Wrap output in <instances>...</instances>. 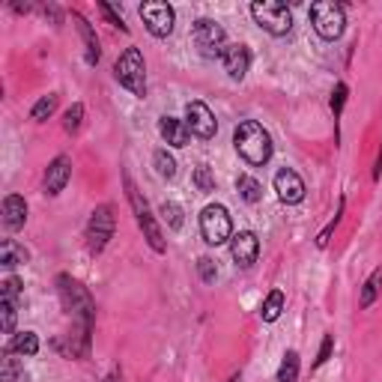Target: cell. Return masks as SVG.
Returning a JSON list of instances; mask_svg holds the SVG:
<instances>
[{"instance_id": "1", "label": "cell", "mask_w": 382, "mask_h": 382, "mask_svg": "<svg viewBox=\"0 0 382 382\" xmlns=\"http://www.w3.org/2000/svg\"><path fill=\"white\" fill-rule=\"evenodd\" d=\"M233 144H236V152L251 164V168H263V164L272 159V149H275L272 147V135L254 120H242L236 125Z\"/></svg>"}, {"instance_id": "2", "label": "cell", "mask_w": 382, "mask_h": 382, "mask_svg": "<svg viewBox=\"0 0 382 382\" xmlns=\"http://www.w3.org/2000/svg\"><path fill=\"white\" fill-rule=\"evenodd\" d=\"M57 292H60V302L63 308L72 314V320H78L81 326V335L84 340L90 343V328H93V316H96V304L90 299V292H87L75 278L69 275H57Z\"/></svg>"}, {"instance_id": "3", "label": "cell", "mask_w": 382, "mask_h": 382, "mask_svg": "<svg viewBox=\"0 0 382 382\" xmlns=\"http://www.w3.org/2000/svg\"><path fill=\"white\" fill-rule=\"evenodd\" d=\"M113 78L120 81V87H125L129 93H135L137 99L147 96V63L141 48H125L120 60L113 63Z\"/></svg>"}, {"instance_id": "4", "label": "cell", "mask_w": 382, "mask_h": 382, "mask_svg": "<svg viewBox=\"0 0 382 382\" xmlns=\"http://www.w3.org/2000/svg\"><path fill=\"white\" fill-rule=\"evenodd\" d=\"M251 16L266 33H272V36H287L290 27H292V12H290L287 4H281V0H254Z\"/></svg>"}, {"instance_id": "5", "label": "cell", "mask_w": 382, "mask_h": 382, "mask_svg": "<svg viewBox=\"0 0 382 382\" xmlns=\"http://www.w3.org/2000/svg\"><path fill=\"white\" fill-rule=\"evenodd\" d=\"M311 24L323 39L335 42L347 27V12L335 0H316V4H311Z\"/></svg>"}, {"instance_id": "6", "label": "cell", "mask_w": 382, "mask_h": 382, "mask_svg": "<svg viewBox=\"0 0 382 382\" xmlns=\"http://www.w3.org/2000/svg\"><path fill=\"white\" fill-rule=\"evenodd\" d=\"M191 39H195V48L200 51V57H207V60H215V57L221 60L224 48H227V33L212 18H197L195 27H191Z\"/></svg>"}, {"instance_id": "7", "label": "cell", "mask_w": 382, "mask_h": 382, "mask_svg": "<svg viewBox=\"0 0 382 382\" xmlns=\"http://www.w3.org/2000/svg\"><path fill=\"white\" fill-rule=\"evenodd\" d=\"M113 227H117V221H113V207L111 203H101V207L93 209L90 215V221H87V251L90 254H101L105 251V245L111 242L113 236Z\"/></svg>"}, {"instance_id": "8", "label": "cell", "mask_w": 382, "mask_h": 382, "mask_svg": "<svg viewBox=\"0 0 382 382\" xmlns=\"http://www.w3.org/2000/svg\"><path fill=\"white\" fill-rule=\"evenodd\" d=\"M200 233L209 245H224V242L233 239V221L221 203H209V207L200 212Z\"/></svg>"}, {"instance_id": "9", "label": "cell", "mask_w": 382, "mask_h": 382, "mask_svg": "<svg viewBox=\"0 0 382 382\" xmlns=\"http://www.w3.org/2000/svg\"><path fill=\"white\" fill-rule=\"evenodd\" d=\"M141 18L147 24V30L156 36V39H164V36L173 33V21H176V12L171 4H164V0H149V4H144L141 9Z\"/></svg>"}, {"instance_id": "10", "label": "cell", "mask_w": 382, "mask_h": 382, "mask_svg": "<svg viewBox=\"0 0 382 382\" xmlns=\"http://www.w3.org/2000/svg\"><path fill=\"white\" fill-rule=\"evenodd\" d=\"M185 125L188 132L200 137V141H209L218 132V123H215V113L209 111L207 101H188L185 105Z\"/></svg>"}, {"instance_id": "11", "label": "cell", "mask_w": 382, "mask_h": 382, "mask_svg": "<svg viewBox=\"0 0 382 382\" xmlns=\"http://www.w3.org/2000/svg\"><path fill=\"white\" fill-rule=\"evenodd\" d=\"M257 254H260V239L257 233L251 230H242L230 239V257L236 260V266H242V269H248V266L257 263Z\"/></svg>"}, {"instance_id": "12", "label": "cell", "mask_w": 382, "mask_h": 382, "mask_svg": "<svg viewBox=\"0 0 382 382\" xmlns=\"http://www.w3.org/2000/svg\"><path fill=\"white\" fill-rule=\"evenodd\" d=\"M221 66L230 81H242L251 69V51L245 45H227L221 54Z\"/></svg>"}, {"instance_id": "13", "label": "cell", "mask_w": 382, "mask_h": 382, "mask_svg": "<svg viewBox=\"0 0 382 382\" xmlns=\"http://www.w3.org/2000/svg\"><path fill=\"white\" fill-rule=\"evenodd\" d=\"M275 191H278V197H281L284 203H290V207H292V203H302L304 200V183H302V176L296 171H290V168L275 173Z\"/></svg>"}, {"instance_id": "14", "label": "cell", "mask_w": 382, "mask_h": 382, "mask_svg": "<svg viewBox=\"0 0 382 382\" xmlns=\"http://www.w3.org/2000/svg\"><path fill=\"white\" fill-rule=\"evenodd\" d=\"M69 180H72V159L69 156H57L45 171V195L57 197L60 191L66 188Z\"/></svg>"}, {"instance_id": "15", "label": "cell", "mask_w": 382, "mask_h": 382, "mask_svg": "<svg viewBox=\"0 0 382 382\" xmlns=\"http://www.w3.org/2000/svg\"><path fill=\"white\" fill-rule=\"evenodd\" d=\"M159 135H161L164 144L176 147V149L188 147V141H191V132H188L185 120H176V117H161L159 120Z\"/></svg>"}, {"instance_id": "16", "label": "cell", "mask_w": 382, "mask_h": 382, "mask_svg": "<svg viewBox=\"0 0 382 382\" xmlns=\"http://www.w3.org/2000/svg\"><path fill=\"white\" fill-rule=\"evenodd\" d=\"M72 21L78 24V33H81V39H84V51H87V66H96L99 57H101V48H99V39H96V30H93V24L87 21L78 9L72 12Z\"/></svg>"}, {"instance_id": "17", "label": "cell", "mask_w": 382, "mask_h": 382, "mask_svg": "<svg viewBox=\"0 0 382 382\" xmlns=\"http://www.w3.org/2000/svg\"><path fill=\"white\" fill-rule=\"evenodd\" d=\"M4 224L6 230H21L27 224V200L21 195H9L4 200Z\"/></svg>"}, {"instance_id": "18", "label": "cell", "mask_w": 382, "mask_h": 382, "mask_svg": "<svg viewBox=\"0 0 382 382\" xmlns=\"http://www.w3.org/2000/svg\"><path fill=\"white\" fill-rule=\"evenodd\" d=\"M30 260V251L18 245L16 239H4L0 242V266L4 269H12V266H21V263H27Z\"/></svg>"}, {"instance_id": "19", "label": "cell", "mask_w": 382, "mask_h": 382, "mask_svg": "<svg viewBox=\"0 0 382 382\" xmlns=\"http://www.w3.org/2000/svg\"><path fill=\"white\" fill-rule=\"evenodd\" d=\"M6 352H12V355H36L39 352V338H36V332H18L16 338H12L9 343H6Z\"/></svg>"}, {"instance_id": "20", "label": "cell", "mask_w": 382, "mask_h": 382, "mask_svg": "<svg viewBox=\"0 0 382 382\" xmlns=\"http://www.w3.org/2000/svg\"><path fill=\"white\" fill-rule=\"evenodd\" d=\"M284 308H287V296L281 290H272L269 296L263 299V304H260V316H263V323H275L278 316L284 314Z\"/></svg>"}, {"instance_id": "21", "label": "cell", "mask_w": 382, "mask_h": 382, "mask_svg": "<svg viewBox=\"0 0 382 382\" xmlns=\"http://www.w3.org/2000/svg\"><path fill=\"white\" fill-rule=\"evenodd\" d=\"M379 290H382V266L367 275V281L362 284V292H359V308H371V304L379 299Z\"/></svg>"}, {"instance_id": "22", "label": "cell", "mask_w": 382, "mask_h": 382, "mask_svg": "<svg viewBox=\"0 0 382 382\" xmlns=\"http://www.w3.org/2000/svg\"><path fill=\"white\" fill-rule=\"evenodd\" d=\"M236 191H239V197L245 203H260L263 200V185L254 180V176H248V173L236 176Z\"/></svg>"}, {"instance_id": "23", "label": "cell", "mask_w": 382, "mask_h": 382, "mask_svg": "<svg viewBox=\"0 0 382 382\" xmlns=\"http://www.w3.org/2000/svg\"><path fill=\"white\" fill-rule=\"evenodd\" d=\"M159 212H161V218H164V224H168L171 230H183V224H185V212H183L180 203L164 200L161 207H159Z\"/></svg>"}, {"instance_id": "24", "label": "cell", "mask_w": 382, "mask_h": 382, "mask_svg": "<svg viewBox=\"0 0 382 382\" xmlns=\"http://www.w3.org/2000/svg\"><path fill=\"white\" fill-rule=\"evenodd\" d=\"M152 164H156V173L161 176V180H173V176H176V159L171 156L168 149L152 152Z\"/></svg>"}, {"instance_id": "25", "label": "cell", "mask_w": 382, "mask_h": 382, "mask_svg": "<svg viewBox=\"0 0 382 382\" xmlns=\"http://www.w3.org/2000/svg\"><path fill=\"white\" fill-rule=\"evenodd\" d=\"M296 379H299V352L287 350L281 367H278V382H296Z\"/></svg>"}, {"instance_id": "26", "label": "cell", "mask_w": 382, "mask_h": 382, "mask_svg": "<svg viewBox=\"0 0 382 382\" xmlns=\"http://www.w3.org/2000/svg\"><path fill=\"white\" fill-rule=\"evenodd\" d=\"M343 209H347V197H340L338 200V209H335V218L328 221L323 230H320V236H316V248H328V242H332V233L338 230V224H340V218H343Z\"/></svg>"}, {"instance_id": "27", "label": "cell", "mask_w": 382, "mask_h": 382, "mask_svg": "<svg viewBox=\"0 0 382 382\" xmlns=\"http://www.w3.org/2000/svg\"><path fill=\"white\" fill-rule=\"evenodd\" d=\"M54 111H57V96H54V93H48V96H42V99L30 108V120H33V123H45Z\"/></svg>"}, {"instance_id": "28", "label": "cell", "mask_w": 382, "mask_h": 382, "mask_svg": "<svg viewBox=\"0 0 382 382\" xmlns=\"http://www.w3.org/2000/svg\"><path fill=\"white\" fill-rule=\"evenodd\" d=\"M191 183H195L197 191H203V195L215 191V173H212L209 164H197V168H195V176H191Z\"/></svg>"}, {"instance_id": "29", "label": "cell", "mask_w": 382, "mask_h": 382, "mask_svg": "<svg viewBox=\"0 0 382 382\" xmlns=\"http://www.w3.org/2000/svg\"><path fill=\"white\" fill-rule=\"evenodd\" d=\"M16 314H18V302L16 299H0V316H4V335L16 332Z\"/></svg>"}, {"instance_id": "30", "label": "cell", "mask_w": 382, "mask_h": 382, "mask_svg": "<svg viewBox=\"0 0 382 382\" xmlns=\"http://www.w3.org/2000/svg\"><path fill=\"white\" fill-rule=\"evenodd\" d=\"M81 123H84V105H81V101H75V105L63 113V129H66L69 135H75L81 129Z\"/></svg>"}, {"instance_id": "31", "label": "cell", "mask_w": 382, "mask_h": 382, "mask_svg": "<svg viewBox=\"0 0 382 382\" xmlns=\"http://www.w3.org/2000/svg\"><path fill=\"white\" fill-rule=\"evenodd\" d=\"M21 374H24V367L18 364V359H12V352L4 350V367H0V376H4V382H16Z\"/></svg>"}, {"instance_id": "32", "label": "cell", "mask_w": 382, "mask_h": 382, "mask_svg": "<svg viewBox=\"0 0 382 382\" xmlns=\"http://www.w3.org/2000/svg\"><path fill=\"white\" fill-rule=\"evenodd\" d=\"M347 99H350V87L347 84H335V90H332V113H335V123L340 120V113H343V105H347Z\"/></svg>"}, {"instance_id": "33", "label": "cell", "mask_w": 382, "mask_h": 382, "mask_svg": "<svg viewBox=\"0 0 382 382\" xmlns=\"http://www.w3.org/2000/svg\"><path fill=\"white\" fill-rule=\"evenodd\" d=\"M335 352V335H323V343H320V352H316V362H314V371L323 367Z\"/></svg>"}, {"instance_id": "34", "label": "cell", "mask_w": 382, "mask_h": 382, "mask_svg": "<svg viewBox=\"0 0 382 382\" xmlns=\"http://www.w3.org/2000/svg\"><path fill=\"white\" fill-rule=\"evenodd\" d=\"M197 272H200V281L203 284H212L218 278V269H215V260L212 257H200L197 260Z\"/></svg>"}, {"instance_id": "35", "label": "cell", "mask_w": 382, "mask_h": 382, "mask_svg": "<svg viewBox=\"0 0 382 382\" xmlns=\"http://www.w3.org/2000/svg\"><path fill=\"white\" fill-rule=\"evenodd\" d=\"M99 9H101V16H105V18L113 24V27H120L123 33H129V24L123 21V16H117V9H113L111 4H105V0H99Z\"/></svg>"}, {"instance_id": "36", "label": "cell", "mask_w": 382, "mask_h": 382, "mask_svg": "<svg viewBox=\"0 0 382 382\" xmlns=\"http://www.w3.org/2000/svg\"><path fill=\"white\" fill-rule=\"evenodd\" d=\"M18 292H21V281H18V278H6V281L4 284H0V299H16L18 302Z\"/></svg>"}, {"instance_id": "37", "label": "cell", "mask_w": 382, "mask_h": 382, "mask_svg": "<svg viewBox=\"0 0 382 382\" xmlns=\"http://www.w3.org/2000/svg\"><path fill=\"white\" fill-rule=\"evenodd\" d=\"M42 12H45V18H51V24H54V27H60V24H63V12H60V6L45 4Z\"/></svg>"}, {"instance_id": "38", "label": "cell", "mask_w": 382, "mask_h": 382, "mask_svg": "<svg viewBox=\"0 0 382 382\" xmlns=\"http://www.w3.org/2000/svg\"><path fill=\"white\" fill-rule=\"evenodd\" d=\"M379 176H382V147L376 152V164H374V183H379Z\"/></svg>"}, {"instance_id": "39", "label": "cell", "mask_w": 382, "mask_h": 382, "mask_svg": "<svg viewBox=\"0 0 382 382\" xmlns=\"http://www.w3.org/2000/svg\"><path fill=\"white\" fill-rule=\"evenodd\" d=\"M12 9H16V12H30L33 4H12Z\"/></svg>"}, {"instance_id": "40", "label": "cell", "mask_w": 382, "mask_h": 382, "mask_svg": "<svg viewBox=\"0 0 382 382\" xmlns=\"http://www.w3.org/2000/svg\"><path fill=\"white\" fill-rule=\"evenodd\" d=\"M105 382H120V374H117V371H113V374H111V376H108Z\"/></svg>"}, {"instance_id": "41", "label": "cell", "mask_w": 382, "mask_h": 382, "mask_svg": "<svg viewBox=\"0 0 382 382\" xmlns=\"http://www.w3.org/2000/svg\"><path fill=\"white\" fill-rule=\"evenodd\" d=\"M230 382H239V374H236V376H233V379H230Z\"/></svg>"}]
</instances>
